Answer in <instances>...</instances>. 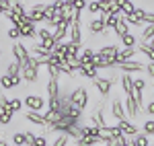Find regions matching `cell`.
I'll return each mask as SVG.
<instances>
[{
    "mask_svg": "<svg viewBox=\"0 0 154 146\" xmlns=\"http://www.w3.org/2000/svg\"><path fill=\"white\" fill-rule=\"evenodd\" d=\"M68 35H70V41L78 43V45H82L84 37H82V27H80V21H72V25H70V31H68Z\"/></svg>",
    "mask_w": 154,
    "mask_h": 146,
    "instance_id": "cell-18",
    "label": "cell"
},
{
    "mask_svg": "<svg viewBox=\"0 0 154 146\" xmlns=\"http://www.w3.org/2000/svg\"><path fill=\"white\" fill-rule=\"evenodd\" d=\"M113 82H115V76L113 74L111 76H97V78H93V86H95V91L101 97H109L111 95Z\"/></svg>",
    "mask_w": 154,
    "mask_h": 146,
    "instance_id": "cell-3",
    "label": "cell"
},
{
    "mask_svg": "<svg viewBox=\"0 0 154 146\" xmlns=\"http://www.w3.org/2000/svg\"><path fill=\"white\" fill-rule=\"evenodd\" d=\"M11 142L14 146H27V136H25V132H14L11 136Z\"/></svg>",
    "mask_w": 154,
    "mask_h": 146,
    "instance_id": "cell-33",
    "label": "cell"
},
{
    "mask_svg": "<svg viewBox=\"0 0 154 146\" xmlns=\"http://www.w3.org/2000/svg\"><path fill=\"white\" fill-rule=\"evenodd\" d=\"M121 89H123L125 95H130L131 91H134V78H131V74L121 72Z\"/></svg>",
    "mask_w": 154,
    "mask_h": 146,
    "instance_id": "cell-25",
    "label": "cell"
},
{
    "mask_svg": "<svg viewBox=\"0 0 154 146\" xmlns=\"http://www.w3.org/2000/svg\"><path fill=\"white\" fill-rule=\"evenodd\" d=\"M70 103L84 111L88 107V103H91V93H88V89H86V86H76V89H72L70 91Z\"/></svg>",
    "mask_w": 154,
    "mask_h": 146,
    "instance_id": "cell-2",
    "label": "cell"
},
{
    "mask_svg": "<svg viewBox=\"0 0 154 146\" xmlns=\"http://www.w3.org/2000/svg\"><path fill=\"white\" fill-rule=\"evenodd\" d=\"M21 76H23V80L27 85H35L37 80H39V64L33 58L25 60L21 64Z\"/></svg>",
    "mask_w": 154,
    "mask_h": 146,
    "instance_id": "cell-1",
    "label": "cell"
},
{
    "mask_svg": "<svg viewBox=\"0 0 154 146\" xmlns=\"http://www.w3.org/2000/svg\"><path fill=\"white\" fill-rule=\"evenodd\" d=\"M121 43H123L125 48H136V45H138V37L130 31V33H125V35L121 37Z\"/></svg>",
    "mask_w": 154,
    "mask_h": 146,
    "instance_id": "cell-32",
    "label": "cell"
},
{
    "mask_svg": "<svg viewBox=\"0 0 154 146\" xmlns=\"http://www.w3.org/2000/svg\"><path fill=\"white\" fill-rule=\"evenodd\" d=\"M31 146H48V138H45V134H43V132H41V134H35Z\"/></svg>",
    "mask_w": 154,
    "mask_h": 146,
    "instance_id": "cell-41",
    "label": "cell"
},
{
    "mask_svg": "<svg viewBox=\"0 0 154 146\" xmlns=\"http://www.w3.org/2000/svg\"><path fill=\"white\" fill-rule=\"evenodd\" d=\"M19 31H21V37L23 39H31V41H35L37 37V25L29 19V14H23L21 19H19Z\"/></svg>",
    "mask_w": 154,
    "mask_h": 146,
    "instance_id": "cell-4",
    "label": "cell"
},
{
    "mask_svg": "<svg viewBox=\"0 0 154 146\" xmlns=\"http://www.w3.org/2000/svg\"><path fill=\"white\" fill-rule=\"evenodd\" d=\"M99 144H103V142L97 136H78L76 138V146H99Z\"/></svg>",
    "mask_w": 154,
    "mask_h": 146,
    "instance_id": "cell-22",
    "label": "cell"
},
{
    "mask_svg": "<svg viewBox=\"0 0 154 146\" xmlns=\"http://www.w3.org/2000/svg\"><path fill=\"white\" fill-rule=\"evenodd\" d=\"M148 43H150V45H152V48H154V37H152V39H150V41H148Z\"/></svg>",
    "mask_w": 154,
    "mask_h": 146,
    "instance_id": "cell-56",
    "label": "cell"
},
{
    "mask_svg": "<svg viewBox=\"0 0 154 146\" xmlns=\"http://www.w3.org/2000/svg\"><path fill=\"white\" fill-rule=\"evenodd\" d=\"M95 51H97V49H93L91 45H84V48H80V64L93 62V58H95Z\"/></svg>",
    "mask_w": 154,
    "mask_h": 146,
    "instance_id": "cell-27",
    "label": "cell"
},
{
    "mask_svg": "<svg viewBox=\"0 0 154 146\" xmlns=\"http://www.w3.org/2000/svg\"><path fill=\"white\" fill-rule=\"evenodd\" d=\"M113 33H115V35H117L119 39H121V37L125 35V33H130V25H128V21H125V19H123V14H121V17H119L117 25H115V27H113Z\"/></svg>",
    "mask_w": 154,
    "mask_h": 146,
    "instance_id": "cell-23",
    "label": "cell"
},
{
    "mask_svg": "<svg viewBox=\"0 0 154 146\" xmlns=\"http://www.w3.org/2000/svg\"><path fill=\"white\" fill-rule=\"evenodd\" d=\"M130 142H131V146H148L150 144V134H146V132H138L136 136H131L130 138Z\"/></svg>",
    "mask_w": 154,
    "mask_h": 146,
    "instance_id": "cell-21",
    "label": "cell"
},
{
    "mask_svg": "<svg viewBox=\"0 0 154 146\" xmlns=\"http://www.w3.org/2000/svg\"><path fill=\"white\" fill-rule=\"evenodd\" d=\"M144 72H148V76L154 78V62H148V64H146V70H144Z\"/></svg>",
    "mask_w": 154,
    "mask_h": 146,
    "instance_id": "cell-52",
    "label": "cell"
},
{
    "mask_svg": "<svg viewBox=\"0 0 154 146\" xmlns=\"http://www.w3.org/2000/svg\"><path fill=\"white\" fill-rule=\"evenodd\" d=\"M27 14H29V19L35 25L45 23V2H35V4H31V8L27 11Z\"/></svg>",
    "mask_w": 154,
    "mask_h": 146,
    "instance_id": "cell-9",
    "label": "cell"
},
{
    "mask_svg": "<svg viewBox=\"0 0 154 146\" xmlns=\"http://www.w3.org/2000/svg\"><path fill=\"white\" fill-rule=\"evenodd\" d=\"M99 2H111V0H99Z\"/></svg>",
    "mask_w": 154,
    "mask_h": 146,
    "instance_id": "cell-57",
    "label": "cell"
},
{
    "mask_svg": "<svg viewBox=\"0 0 154 146\" xmlns=\"http://www.w3.org/2000/svg\"><path fill=\"white\" fill-rule=\"evenodd\" d=\"M11 12H12V14H17V17H23V14H27V8H25V4L21 2V0H12Z\"/></svg>",
    "mask_w": 154,
    "mask_h": 146,
    "instance_id": "cell-31",
    "label": "cell"
},
{
    "mask_svg": "<svg viewBox=\"0 0 154 146\" xmlns=\"http://www.w3.org/2000/svg\"><path fill=\"white\" fill-rule=\"evenodd\" d=\"M0 146H11V144H8L6 140H2V138H0Z\"/></svg>",
    "mask_w": 154,
    "mask_h": 146,
    "instance_id": "cell-54",
    "label": "cell"
},
{
    "mask_svg": "<svg viewBox=\"0 0 154 146\" xmlns=\"http://www.w3.org/2000/svg\"><path fill=\"white\" fill-rule=\"evenodd\" d=\"M8 109H11L12 113H19V111L23 109V99H19V97L8 99Z\"/></svg>",
    "mask_w": 154,
    "mask_h": 146,
    "instance_id": "cell-34",
    "label": "cell"
},
{
    "mask_svg": "<svg viewBox=\"0 0 154 146\" xmlns=\"http://www.w3.org/2000/svg\"><path fill=\"white\" fill-rule=\"evenodd\" d=\"M70 25H72V19H64V21L54 29L56 41H66V35H68V31H70Z\"/></svg>",
    "mask_w": 154,
    "mask_h": 146,
    "instance_id": "cell-16",
    "label": "cell"
},
{
    "mask_svg": "<svg viewBox=\"0 0 154 146\" xmlns=\"http://www.w3.org/2000/svg\"><path fill=\"white\" fill-rule=\"evenodd\" d=\"M142 132H146V134H150V136L154 134V120H146V122H144Z\"/></svg>",
    "mask_w": 154,
    "mask_h": 146,
    "instance_id": "cell-45",
    "label": "cell"
},
{
    "mask_svg": "<svg viewBox=\"0 0 154 146\" xmlns=\"http://www.w3.org/2000/svg\"><path fill=\"white\" fill-rule=\"evenodd\" d=\"M103 17H105L107 29H109V31H113V27L117 25V21H119V17H121V14H113V12H111V14H103Z\"/></svg>",
    "mask_w": 154,
    "mask_h": 146,
    "instance_id": "cell-35",
    "label": "cell"
},
{
    "mask_svg": "<svg viewBox=\"0 0 154 146\" xmlns=\"http://www.w3.org/2000/svg\"><path fill=\"white\" fill-rule=\"evenodd\" d=\"M146 78H134V89L136 91H146Z\"/></svg>",
    "mask_w": 154,
    "mask_h": 146,
    "instance_id": "cell-46",
    "label": "cell"
},
{
    "mask_svg": "<svg viewBox=\"0 0 154 146\" xmlns=\"http://www.w3.org/2000/svg\"><path fill=\"white\" fill-rule=\"evenodd\" d=\"M11 54H12V58H14V60H19L21 64H23L25 60H29V58H31V54H29V48L25 45L21 39H19V41H12Z\"/></svg>",
    "mask_w": 154,
    "mask_h": 146,
    "instance_id": "cell-10",
    "label": "cell"
},
{
    "mask_svg": "<svg viewBox=\"0 0 154 146\" xmlns=\"http://www.w3.org/2000/svg\"><path fill=\"white\" fill-rule=\"evenodd\" d=\"M152 37H154V23H146L142 27V31H140V41L148 43Z\"/></svg>",
    "mask_w": 154,
    "mask_h": 146,
    "instance_id": "cell-24",
    "label": "cell"
},
{
    "mask_svg": "<svg viewBox=\"0 0 154 146\" xmlns=\"http://www.w3.org/2000/svg\"><path fill=\"white\" fill-rule=\"evenodd\" d=\"M29 54H31V58H33L39 66H45V64L49 62V56H51L49 49H45L41 43H35V41L29 45Z\"/></svg>",
    "mask_w": 154,
    "mask_h": 146,
    "instance_id": "cell-6",
    "label": "cell"
},
{
    "mask_svg": "<svg viewBox=\"0 0 154 146\" xmlns=\"http://www.w3.org/2000/svg\"><path fill=\"white\" fill-rule=\"evenodd\" d=\"M123 19L128 21V25H130V27H144V23L138 19V17H134V14H125Z\"/></svg>",
    "mask_w": 154,
    "mask_h": 146,
    "instance_id": "cell-43",
    "label": "cell"
},
{
    "mask_svg": "<svg viewBox=\"0 0 154 146\" xmlns=\"http://www.w3.org/2000/svg\"><path fill=\"white\" fill-rule=\"evenodd\" d=\"M0 89L2 91H11V89H17V85H14V80H12V76H8V74H0Z\"/></svg>",
    "mask_w": 154,
    "mask_h": 146,
    "instance_id": "cell-28",
    "label": "cell"
},
{
    "mask_svg": "<svg viewBox=\"0 0 154 146\" xmlns=\"http://www.w3.org/2000/svg\"><path fill=\"white\" fill-rule=\"evenodd\" d=\"M88 31H91L93 37H107L109 35V29H107V25H105V17L103 14L93 17L91 23H88Z\"/></svg>",
    "mask_w": 154,
    "mask_h": 146,
    "instance_id": "cell-7",
    "label": "cell"
},
{
    "mask_svg": "<svg viewBox=\"0 0 154 146\" xmlns=\"http://www.w3.org/2000/svg\"><path fill=\"white\" fill-rule=\"evenodd\" d=\"M115 2H117L119 6H121V4H123V2H125V0H115Z\"/></svg>",
    "mask_w": 154,
    "mask_h": 146,
    "instance_id": "cell-55",
    "label": "cell"
},
{
    "mask_svg": "<svg viewBox=\"0 0 154 146\" xmlns=\"http://www.w3.org/2000/svg\"><path fill=\"white\" fill-rule=\"evenodd\" d=\"M0 58H2V51H0Z\"/></svg>",
    "mask_w": 154,
    "mask_h": 146,
    "instance_id": "cell-59",
    "label": "cell"
},
{
    "mask_svg": "<svg viewBox=\"0 0 154 146\" xmlns=\"http://www.w3.org/2000/svg\"><path fill=\"white\" fill-rule=\"evenodd\" d=\"M134 11H136V4L131 2V0H125L123 4H121V14L125 17V14H134Z\"/></svg>",
    "mask_w": 154,
    "mask_h": 146,
    "instance_id": "cell-40",
    "label": "cell"
},
{
    "mask_svg": "<svg viewBox=\"0 0 154 146\" xmlns=\"http://www.w3.org/2000/svg\"><path fill=\"white\" fill-rule=\"evenodd\" d=\"M97 51H101V54H105V56H117V51H119V45L117 43H109V45H101V48L97 49ZM117 62V60H115Z\"/></svg>",
    "mask_w": 154,
    "mask_h": 146,
    "instance_id": "cell-30",
    "label": "cell"
},
{
    "mask_svg": "<svg viewBox=\"0 0 154 146\" xmlns=\"http://www.w3.org/2000/svg\"><path fill=\"white\" fill-rule=\"evenodd\" d=\"M2 14H4V11H2V8H0V17H2Z\"/></svg>",
    "mask_w": 154,
    "mask_h": 146,
    "instance_id": "cell-58",
    "label": "cell"
},
{
    "mask_svg": "<svg viewBox=\"0 0 154 146\" xmlns=\"http://www.w3.org/2000/svg\"><path fill=\"white\" fill-rule=\"evenodd\" d=\"M123 105H125V113H128V120H134V117H138V113L142 111V105L136 101L134 95H125V101H123Z\"/></svg>",
    "mask_w": 154,
    "mask_h": 146,
    "instance_id": "cell-12",
    "label": "cell"
},
{
    "mask_svg": "<svg viewBox=\"0 0 154 146\" xmlns=\"http://www.w3.org/2000/svg\"><path fill=\"white\" fill-rule=\"evenodd\" d=\"M111 115L115 117V120H128V113H125V105H123V101H119L117 97L113 99V103H111Z\"/></svg>",
    "mask_w": 154,
    "mask_h": 146,
    "instance_id": "cell-17",
    "label": "cell"
},
{
    "mask_svg": "<svg viewBox=\"0 0 154 146\" xmlns=\"http://www.w3.org/2000/svg\"><path fill=\"white\" fill-rule=\"evenodd\" d=\"M148 146H154V144H148Z\"/></svg>",
    "mask_w": 154,
    "mask_h": 146,
    "instance_id": "cell-60",
    "label": "cell"
},
{
    "mask_svg": "<svg viewBox=\"0 0 154 146\" xmlns=\"http://www.w3.org/2000/svg\"><path fill=\"white\" fill-rule=\"evenodd\" d=\"M80 48L82 45H78V43H74V41H64V54L66 56H80Z\"/></svg>",
    "mask_w": 154,
    "mask_h": 146,
    "instance_id": "cell-26",
    "label": "cell"
},
{
    "mask_svg": "<svg viewBox=\"0 0 154 146\" xmlns=\"http://www.w3.org/2000/svg\"><path fill=\"white\" fill-rule=\"evenodd\" d=\"M105 105H107V101H101L99 105H95V109L91 111V115H88V122L93 123V126H97V128H103V126H107L105 115H103Z\"/></svg>",
    "mask_w": 154,
    "mask_h": 146,
    "instance_id": "cell-11",
    "label": "cell"
},
{
    "mask_svg": "<svg viewBox=\"0 0 154 146\" xmlns=\"http://www.w3.org/2000/svg\"><path fill=\"white\" fill-rule=\"evenodd\" d=\"M11 6H12V0H0V8L4 11V14L11 12Z\"/></svg>",
    "mask_w": 154,
    "mask_h": 146,
    "instance_id": "cell-49",
    "label": "cell"
},
{
    "mask_svg": "<svg viewBox=\"0 0 154 146\" xmlns=\"http://www.w3.org/2000/svg\"><path fill=\"white\" fill-rule=\"evenodd\" d=\"M23 105L31 111H43L48 107V99L43 95H39V93H29V95H25Z\"/></svg>",
    "mask_w": 154,
    "mask_h": 146,
    "instance_id": "cell-5",
    "label": "cell"
},
{
    "mask_svg": "<svg viewBox=\"0 0 154 146\" xmlns=\"http://www.w3.org/2000/svg\"><path fill=\"white\" fill-rule=\"evenodd\" d=\"M66 62L70 64V68H74L78 72V68H80V56H66Z\"/></svg>",
    "mask_w": 154,
    "mask_h": 146,
    "instance_id": "cell-42",
    "label": "cell"
},
{
    "mask_svg": "<svg viewBox=\"0 0 154 146\" xmlns=\"http://www.w3.org/2000/svg\"><path fill=\"white\" fill-rule=\"evenodd\" d=\"M144 111H146V115H154V101H148L144 105Z\"/></svg>",
    "mask_w": 154,
    "mask_h": 146,
    "instance_id": "cell-51",
    "label": "cell"
},
{
    "mask_svg": "<svg viewBox=\"0 0 154 146\" xmlns=\"http://www.w3.org/2000/svg\"><path fill=\"white\" fill-rule=\"evenodd\" d=\"M115 126L119 128V132H121V134H125L128 138H131V136H136L138 132H140V128H138L134 122H130V120H119Z\"/></svg>",
    "mask_w": 154,
    "mask_h": 146,
    "instance_id": "cell-13",
    "label": "cell"
},
{
    "mask_svg": "<svg viewBox=\"0 0 154 146\" xmlns=\"http://www.w3.org/2000/svg\"><path fill=\"white\" fill-rule=\"evenodd\" d=\"M78 76H82V78H88V80H93L99 76V68H97L93 62H86V64H80V68H78Z\"/></svg>",
    "mask_w": 154,
    "mask_h": 146,
    "instance_id": "cell-14",
    "label": "cell"
},
{
    "mask_svg": "<svg viewBox=\"0 0 154 146\" xmlns=\"http://www.w3.org/2000/svg\"><path fill=\"white\" fill-rule=\"evenodd\" d=\"M86 2H88V0H74V2H72V6H74V11L82 12L84 8H86Z\"/></svg>",
    "mask_w": 154,
    "mask_h": 146,
    "instance_id": "cell-48",
    "label": "cell"
},
{
    "mask_svg": "<svg viewBox=\"0 0 154 146\" xmlns=\"http://www.w3.org/2000/svg\"><path fill=\"white\" fill-rule=\"evenodd\" d=\"M86 11L91 12L93 17L101 14V4H99V0H88V2H86Z\"/></svg>",
    "mask_w": 154,
    "mask_h": 146,
    "instance_id": "cell-37",
    "label": "cell"
},
{
    "mask_svg": "<svg viewBox=\"0 0 154 146\" xmlns=\"http://www.w3.org/2000/svg\"><path fill=\"white\" fill-rule=\"evenodd\" d=\"M43 117H45L48 126H54V123H56V122L60 120V117H62V113H60V109H45Z\"/></svg>",
    "mask_w": 154,
    "mask_h": 146,
    "instance_id": "cell-29",
    "label": "cell"
},
{
    "mask_svg": "<svg viewBox=\"0 0 154 146\" xmlns=\"http://www.w3.org/2000/svg\"><path fill=\"white\" fill-rule=\"evenodd\" d=\"M11 146H14V144H11Z\"/></svg>",
    "mask_w": 154,
    "mask_h": 146,
    "instance_id": "cell-61",
    "label": "cell"
},
{
    "mask_svg": "<svg viewBox=\"0 0 154 146\" xmlns=\"http://www.w3.org/2000/svg\"><path fill=\"white\" fill-rule=\"evenodd\" d=\"M115 68L117 70H121V72H128V74H134V72H144L146 70V64L140 60H125V62H119V64H115Z\"/></svg>",
    "mask_w": 154,
    "mask_h": 146,
    "instance_id": "cell-8",
    "label": "cell"
},
{
    "mask_svg": "<svg viewBox=\"0 0 154 146\" xmlns=\"http://www.w3.org/2000/svg\"><path fill=\"white\" fill-rule=\"evenodd\" d=\"M37 37H39V41H45L49 37H54V31L49 27H37Z\"/></svg>",
    "mask_w": 154,
    "mask_h": 146,
    "instance_id": "cell-36",
    "label": "cell"
},
{
    "mask_svg": "<svg viewBox=\"0 0 154 146\" xmlns=\"http://www.w3.org/2000/svg\"><path fill=\"white\" fill-rule=\"evenodd\" d=\"M136 54H138V49H136V48H125V45H123V48H119L115 60H117V64H119V62H125V60L136 58Z\"/></svg>",
    "mask_w": 154,
    "mask_h": 146,
    "instance_id": "cell-20",
    "label": "cell"
},
{
    "mask_svg": "<svg viewBox=\"0 0 154 146\" xmlns=\"http://www.w3.org/2000/svg\"><path fill=\"white\" fill-rule=\"evenodd\" d=\"M8 111V97L6 95H0V115Z\"/></svg>",
    "mask_w": 154,
    "mask_h": 146,
    "instance_id": "cell-47",
    "label": "cell"
},
{
    "mask_svg": "<svg viewBox=\"0 0 154 146\" xmlns=\"http://www.w3.org/2000/svg\"><path fill=\"white\" fill-rule=\"evenodd\" d=\"M68 142H70V136L64 134V132H60V136L51 142V146H68Z\"/></svg>",
    "mask_w": 154,
    "mask_h": 146,
    "instance_id": "cell-39",
    "label": "cell"
},
{
    "mask_svg": "<svg viewBox=\"0 0 154 146\" xmlns=\"http://www.w3.org/2000/svg\"><path fill=\"white\" fill-rule=\"evenodd\" d=\"M6 37H8L11 41H19V39H23V37H21V31H19V27H14V25H11V29L6 31Z\"/></svg>",
    "mask_w": 154,
    "mask_h": 146,
    "instance_id": "cell-38",
    "label": "cell"
},
{
    "mask_svg": "<svg viewBox=\"0 0 154 146\" xmlns=\"http://www.w3.org/2000/svg\"><path fill=\"white\" fill-rule=\"evenodd\" d=\"M25 120H27L29 123H33V126H39V128H45V126H48L45 117H43V111H31V109H27Z\"/></svg>",
    "mask_w": 154,
    "mask_h": 146,
    "instance_id": "cell-15",
    "label": "cell"
},
{
    "mask_svg": "<svg viewBox=\"0 0 154 146\" xmlns=\"http://www.w3.org/2000/svg\"><path fill=\"white\" fill-rule=\"evenodd\" d=\"M103 144L105 146H117V142H115V140H107V142H103Z\"/></svg>",
    "mask_w": 154,
    "mask_h": 146,
    "instance_id": "cell-53",
    "label": "cell"
},
{
    "mask_svg": "<svg viewBox=\"0 0 154 146\" xmlns=\"http://www.w3.org/2000/svg\"><path fill=\"white\" fill-rule=\"evenodd\" d=\"M142 23H144V25H146V23H154V12H150V11H146V12H144Z\"/></svg>",
    "mask_w": 154,
    "mask_h": 146,
    "instance_id": "cell-50",
    "label": "cell"
},
{
    "mask_svg": "<svg viewBox=\"0 0 154 146\" xmlns=\"http://www.w3.org/2000/svg\"><path fill=\"white\" fill-rule=\"evenodd\" d=\"M117 134H119V128H117V126H103V128H99V138H101V142L113 140Z\"/></svg>",
    "mask_w": 154,
    "mask_h": 146,
    "instance_id": "cell-19",
    "label": "cell"
},
{
    "mask_svg": "<svg viewBox=\"0 0 154 146\" xmlns=\"http://www.w3.org/2000/svg\"><path fill=\"white\" fill-rule=\"evenodd\" d=\"M12 115H14V113H12L11 109L6 111V113H2V115H0V126H8V123L12 122Z\"/></svg>",
    "mask_w": 154,
    "mask_h": 146,
    "instance_id": "cell-44",
    "label": "cell"
}]
</instances>
